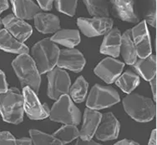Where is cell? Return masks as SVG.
Listing matches in <instances>:
<instances>
[{
  "label": "cell",
  "mask_w": 157,
  "mask_h": 145,
  "mask_svg": "<svg viewBox=\"0 0 157 145\" xmlns=\"http://www.w3.org/2000/svg\"><path fill=\"white\" fill-rule=\"evenodd\" d=\"M16 145H33L31 139L29 138H22L16 140Z\"/></svg>",
  "instance_id": "35"
},
{
  "label": "cell",
  "mask_w": 157,
  "mask_h": 145,
  "mask_svg": "<svg viewBox=\"0 0 157 145\" xmlns=\"http://www.w3.org/2000/svg\"><path fill=\"white\" fill-rule=\"evenodd\" d=\"M85 58L78 49H61L59 53L57 65L61 69H67L74 72H80L85 65Z\"/></svg>",
  "instance_id": "11"
},
{
  "label": "cell",
  "mask_w": 157,
  "mask_h": 145,
  "mask_svg": "<svg viewBox=\"0 0 157 145\" xmlns=\"http://www.w3.org/2000/svg\"><path fill=\"white\" fill-rule=\"evenodd\" d=\"M150 84H151V91H152V93H153L154 101H155V100H156V78L154 77V78L150 81Z\"/></svg>",
  "instance_id": "37"
},
{
  "label": "cell",
  "mask_w": 157,
  "mask_h": 145,
  "mask_svg": "<svg viewBox=\"0 0 157 145\" xmlns=\"http://www.w3.org/2000/svg\"><path fill=\"white\" fill-rule=\"evenodd\" d=\"M24 112V97L18 88H11L0 94V114L3 121L9 124H20Z\"/></svg>",
  "instance_id": "1"
},
{
  "label": "cell",
  "mask_w": 157,
  "mask_h": 145,
  "mask_svg": "<svg viewBox=\"0 0 157 145\" xmlns=\"http://www.w3.org/2000/svg\"><path fill=\"white\" fill-rule=\"evenodd\" d=\"M0 145H16V139L8 131L0 132Z\"/></svg>",
  "instance_id": "32"
},
{
  "label": "cell",
  "mask_w": 157,
  "mask_h": 145,
  "mask_svg": "<svg viewBox=\"0 0 157 145\" xmlns=\"http://www.w3.org/2000/svg\"><path fill=\"white\" fill-rule=\"evenodd\" d=\"M149 145H156V129H154L151 132Z\"/></svg>",
  "instance_id": "39"
},
{
  "label": "cell",
  "mask_w": 157,
  "mask_h": 145,
  "mask_svg": "<svg viewBox=\"0 0 157 145\" xmlns=\"http://www.w3.org/2000/svg\"><path fill=\"white\" fill-rule=\"evenodd\" d=\"M29 133L33 145H63L59 140L55 139L53 135H49L39 130L30 129Z\"/></svg>",
  "instance_id": "27"
},
{
  "label": "cell",
  "mask_w": 157,
  "mask_h": 145,
  "mask_svg": "<svg viewBox=\"0 0 157 145\" xmlns=\"http://www.w3.org/2000/svg\"><path fill=\"white\" fill-rule=\"evenodd\" d=\"M50 39L55 43L72 48L80 42V35L75 29H63L56 32Z\"/></svg>",
  "instance_id": "22"
},
{
  "label": "cell",
  "mask_w": 157,
  "mask_h": 145,
  "mask_svg": "<svg viewBox=\"0 0 157 145\" xmlns=\"http://www.w3.org/2000/svg\"><path fill=\"white\" fill-rule=\"evenodd\" d=\"M88 86L89 84L85 78L83 76H79L74 83V84L70 87L69 93L70 94L72 99L75 103H82L85 99V97L87 94Z\"/></svg>",
  "instance_id": "24"
},
{
  "label": "cell",
  "mask_w": 157,
  "mask_h": 145,
  "mask_svg": "<svg viewBox=\"0 0 157 145\" xmlns=\"http://www.w3.org/2000/svg\"><path fill=\"white\" fill-rule=\"evenodd\" d=\"M0 48L3 51L18 54H28L29 51L24 43L16 39L5 28L0 29Z\"/></svg>",
  "instance_id": "19"
},
{
  "label": "cell",
  "mask_w": 157,
  "mask_h": 145,
  "mask_svg": "<svg viewBox=\"0 0 157 145\" xmlns=\"http://www.w3.org/2000/svg\"><path fill=\"white\" fill-rule=\"evenodd\" d=\"M48 96L54 100H58L61 96L69 94L70 79L68 72L61 68H54L48 71Z\"/></svg>",
  "instance_id": "7"
},
{
  "label": "cell",
  "mask_w": 157,
  "mask_h": 145,
  "mask_svg": "<svg viewBox=\"0 0 157 145\" xmlns=\"http://www.w3.org/2000/svg\"><path fill=\"white\" fill-rule=\"evenodd\" d=\"M131 30V38L133 40L134 44L143 39L145 37L149 35L148 28L146 26V22L144 21L140 22L138 25H136L135 27L130 29Z\"/></svg>",
  "instance_id": "30"
},
{
  "label": "cell",
  "mask_w": 157,
  "mask_h": 145,
  "mask_svg": "<svg viewBox=\"0 0 157 145\" xmlns=\"http://www.w3.org/2000/svg\"><path fill=\"white\" fill-rule=\"evenodd\" d=\"M24 109L32 120H41L48 117L50 109L46 103H41L36 94L29 87L23 88Z\"/></svg>",
  "instance_id": "8"
},
{
  "label": "cell",
  "mask_w": 157,
  "mask_h": 145,
  "mask_svg": "<svg viewBox=\"0 0 157 145\" xmlns=\"http://www.w3.org/2000/svg\"><path fill=\"white\" fill-rule=\"evenodd\" d=\"M32 56L39 74L48 72L57 64L59 48L50 39H44L32 48Z\"/></svg>",
  "instance_id": "3"
},
{
  "label": "cell",
  "mask_w": 157,
  "mask_h": 145,
  "mask_svg": "<svg viewBox=\"0 0 157 145\" xmlns=\"http://www.w3.org/2000/svg\"><path fill=\"white\" fill-rule=\"evenodd\" d=\"M125 112L137 122L151 121L155 115V105L150 98L138 94H128L123 99Z\"/></svg>",
  "instance_id": "4"
},
{
  "label": "cell",
  "mask_w": 157,
  "mask_h": 145,
  "mask_svg": "<svg viewBox=\"0 0 157 145\" xmlns=\"http://www.w3.org/2000/svg\"><path fill=\"white\" fill-rule=\"evenodd\" d=\"M147 5L145 21L155 28L156 25V0H147Z\"/></svg>",
  "instance_id": "31"
},
{
  "label": "cell",
  "mask_w": 157,
  "mask_h": 145,
  "mask_svg": "<svg viewBox=\"0 0 157 145\" xmlns=\"http://www.w3.org/2000/svg\"><path fill=\"white\" fill-rule=\"evenodd\" d=\"M102 114L96 110L85 109L84 114V124L79 130V138L82 140H90L93 138L97 127L100 124Z\"/></svg>",
  "instance_id": "14"
},
{
  "label": "cell",
  "mask_w": 157,
  "mask_h": 145,
  "mask_svg": "<svg viewBox=\"0 0 157 145\" xmlns=\"http://www.w3.org/2000/svg\"><path fill=\"white\" fill-rule=\"evenodd\" d=\"M12 66L23 88L29 87L35 94L39 93L41 78L33 58L28 54H22L13 61Z\"/></svg>",
  "instance_id": "2"
},
{
  "label": "cell",
  "mask_w": 157,
  "mask_h": 145,
  "mask_svg": "<svg viewBox=\"0 0 157 145\" xmlns=\"http://www.w3.org/2000/svg\"><path fill=\"white\" fill-rule=\"evenodd\" d=\"M120 95L111 87L95 84L88 96L86 106L94 110L105 109L120 102Z\"/></svg>",
  "instance_id": "6"
},
{
  "label": "cell",
  "mask_w": 157,
  "mask_h": 145,
  "mask_svg": "<svg viewBox=\"0 0 157 145\" xmlns=\"http://www.w3.org/2000/svg\"><path fill=\"white\" fill-rule=\"evenodd\" d=\"M114 145H140L138 143L133 140H130V139H123L121 141L115 143Z\"/></svg>",
  "instance_id": "38"
},
{
  "label": "cell",
  "mask_w": 157,
  "mask_h": 145,
  "mask_svg": "<svg viewBox=\"0 0 157 145\" xmlns=\"http://www.w3.org/2000/svg\"><path fill=\"white\" fill-rule=\"evenodd\" d=\"M120 53H121L124 62L127 64L132 65L137 59L136 47L131 38V30H126L121 35V43Z\"/></svg>",
  "instance_id": "20"
},
{
  "label": "cell",
  "mask_w": 157,
  "mask_h": 145,
  "mask_svg": "<svg viewBox=\"0 0 157 145\" xmlns=\"http://www.w3.org/2000/svg\"><path fill=\"white\" fill-rule=\"evenodd\" d=\"M84 3L91 15L108 18L109 9L107 0H84Z\"/></svg>",
  "instance_id": "26"
},
{
  "label": "cell",
  "mask_w": 157,
  "mask_h": 145,
  "mask_svg": "<svg viewBox=\"0 0 157 145\" xmlns=\"http://www.w3.org/2000/svg\"><path fill=\"white\" fill-rule=\"evenodd\" d=\"M3 27V22H2V18H0V29H2Z\"/></svg>",
  "instance_id": "41"
},
{
  "label": "cell",
  "mask_w": 157,
  "mask_h": 145,
  "mask_svg": "<svg viewBox=\"0 0 157 145\" xmlns=\"http://www.w3.org/2000/svg\"><path fill=\"white\" fill-rule=\"evenodd\" d=\"M120 122L112 113L102 114L101 119L95 131V137L101 141H109L115 139L120 132Z\"/></svg>",
  "instance_id": "10"
},
{
  "label": "cell",
  "mask_w": 157,
  "mask_h": 145,
  "mask_svg": "<svg viewBox=\"0 0 157 145\" xmlns=\"http://www.w3.org/2000/svg\"><path fill=\"white\" fill-rule=\"evenodd\" d=\"M134 67L145 80L151 81L156 74V58L151 54L145 58H140L136 61Z\"/></svg>",
  "instance_id": "21"
},
{
  "label": "cell",
  "mask_w": 157,
  "mask_h": 145,
  "mask_svg": "<svg viewBox=\"0 0 157 145\" xmlns=\"http://www.w3.org/2000/svg\"><path fill=\"white\" fill-rule=\"evenodd\" d=\"M3 25L9 33L18 39L19 42L24 43L31 36L33 29L30 25L13 14H9L2 19Z\"/></svg>",
  "instance_id": "13"
},
{
  "label": "cell",
  "mask_w": 157,
  "mask_h": 145,
  "mask_svg": "<svg viewBox=\"0 0 157 145\" xmlns=\"http://www.w3.org/2000/svg\"><path fill=\"white\" fill-rule=\"evenodd\" d=\"M55 1L56 9L59 12L69 16H75L78 0H54Z\"/></svg>",
  "instance_id": "28"
},
{
  "label": "cell",
  "mask_w": 157,
  "mask_h": 145,
  "mask_svg": "<svg viewBox=\"0 0 157 145\" xmlns=\"http://www.w3.org/2000/svg\"><path fill=\"white\" fill-rule=\"evenodd\" d=\"M8 90V84L6 81V77L3 71L0 70V94L5 93Z\"/></svg>",
  "instance_id": "34"
},
{
  "label": "cell",
  "mask_w": 157,
  "mask_h": 145,
  "mask_svg": "<svg viewBox=\"0 0 157 145\" xmlns=\"http://www.w3.org/2000/svg\"><path fill=\"white\" fill-rule=\"evenodd\" d=\"M135 47H136V54L140 58H145L150 56L151 54V50H152L150 35H147L137 43H135Z\"/></svg>",
  "instance_id": "29"
},
{
  "label": "cell",
  "mask_w": 157,
  "mask_h": 145,
  "mask_svg": "<svg viewBox=\"0 0 157 145\" xmlns=\"http://www.w3.org/2000/svg\"><path fill=\"white\" fill-rule=\"evenodd\" d=\"M14 16L20 19H31L41 13V9L33 0H10Z\"/></svg>",
  "instance_id": "17"
},
{
  "label": "cell",
  "mask_w": 157,
  "mask_h": 145,
  "mask_svg": "<svg viewBox=\"0 0 157 145\" xmlns=\"http://www.w3.org/2000/svg\"><path fill=\"white\" fill-rule=\"evenodd\" d=\"M117 79L115 80L116 85L126 94H130L140 84L139 76L130 70H127Z\"/></svg>",
  "instance_id": "23"
},
{
  "label": "cell",
  "mask_w": 157,
  "mask_h": 145,
  "mask_svg": "<svg viewBox=\"0 0 157 145\" xmlns=\"http://www.w3.org/2000/svg\"><path fill=\"white\" fill-rule=\"evenodd\" d=\"M124 64L112 58H104L94 69V73L107 84H112L121 75Z\"/></svg>",
  "instance_id": "12"
},
{
  "label": "cell",
  "mask_w": 157,
  "mask_h": 145,
  "mask_svg": "<svg viewBox=\"0 0 157 145\" xmlns=\"http://www.w3.org/2000/svg\"><path fill=\"white\" fill-rule=\"evenodd\" d=\"M75 145H102L98 143L94 142L93 140H82V139H78V141L76 142Z\"/></svg>",
  "instance_id": "36"
},
{
  "label": "cell",
  "mask_w": 157,
  "mask_h": 145,
  "mask_svg": "<svg viewBox=\"0 0 157 145\" xmlns=\"http://www.w3.org/2000/svg\"><path fill=\"white\" fill-rule=\"evenodd\" d=\"M53 136L58 140H59L63 144H66L79 137V130L77 128L75 125L65 124L59 129L55 131Z\"/></svg>",
  "instance_id": "25"
},
{
  "label": "cell",
  "mask_w": 157,
  "mask_h": 145,
  "mask_svg": "<svg viewBox=\"0 0 157 145\" xmlns=\"http://www.w3.org/2000/svg\"><path fill=\"white\" fill-rule=\"evenodd\" d=\"M77 24L85 36L96 37L108 33L112 28L113 20L105 17H94L93 18H78L77 19Z\"/></svg>",
  "instance_id": "9"
},
{
  "label": "cell",
  "mask_w": 157,
  "mask_h": 145,
  "mask_svg": "<svg viewBox=\"0 0 157 145\" xmlns=\"http://www.w3.org/2000/svg\"><path fill=\"white\" fill-rule=\"evenodd\" d=\"M121 43V31L118 28H111L106 33L100 47V53L112 57H118L120 55Z\"/></svg>",
  "instance_id": "16"
},
{
  "label": "cell",
  "mask_w": 157,
  "mask_h": 145,
  "mask_svg": "<svg viewBox=\"0 0 157 145\" xmlns=\"http://www.w3.org/2000/svg\"><path fill=\"white\" fill-rule=\"evenodd\" d=\"M9 9V2L8 0H0V14L4 10Z\"/></svg>",
  "instance_id": "40"
},
{
  "label": "cell",
  "mask_w": 157,
  "mask_h": 145,
  "mask_svg": "<svg viewBox=\"0 0 157 145\" xmlns=\"http://www.w3.org/2000/svg\"><path fill=\"white\" fill-rule=\"evenodd\" d=\"M115 15L122 21L137 23L139 18L134 9V0H111Z\"/></svg>",
  "instance_id": "15"
},
{
  "label": "cell",
  "mask_w": 157,
  "mask_h": 145,
  "mask_svg": "<svg viewBox=\"0 0 157 145\" xmlns=\"http://www.w3.org/2000/svg\"><path fill=\"white\" fill-rule=\"evenodd\" d=\"M50 120L69 125H78L81 121V113L68 94L61 96L49 111Z\"/></svg>",
  "instance_id": "5"
},
{
  "label": "cell",
  "mask_w": 157,
  "mask_h": 145,
  "mask_svg": "<svg viewBox=\"0 0 157 145\" xmlns=\"http://www.w3.org/2000/svg\"><path fill=\"white\" fill-rule=\"evenodd\" d=\"M37 1L39 3V5L40 6L39 8L43 10L48 11V10L52 9L54 0H37Z\"/></svg>",
  "instance_id": "33"
},
{
  "label": "cell",
  "mask_w": 157,
  "mask_h": 145,
  "mask_svg": "<svg viewBox=\"0 0 157 145\" xmlns=\"http://www.w3.org/2000/svg\"><path fill=\"white\" fill-rule=\"evenodd\" d=\"M34 25L38 31L42 33H55L60 28L59 18L51 13H39L34 16Z\"/></svg>",
  "instance_id": "18"
}]
</instances>
